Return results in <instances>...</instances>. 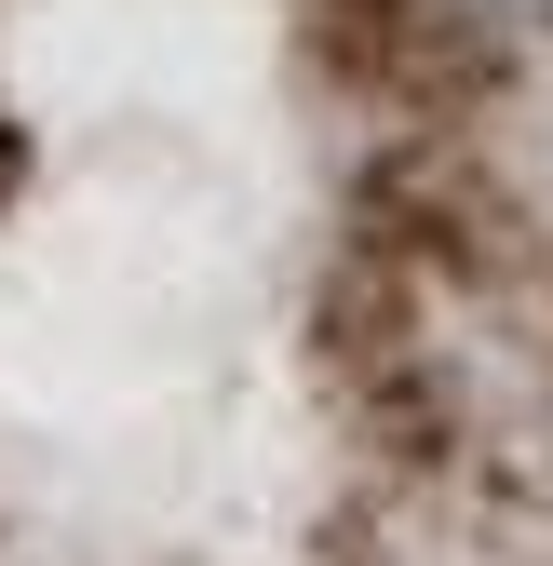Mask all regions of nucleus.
Returning <instances> with one entry per match:
<instances>
[{"label":"nucleus","mask_w":553,"mask_h":566,"mask_svg":"<svg viewBox=\"0 0 553 566\" xmlns=\"http://www.w3.org/2000/svg\"><path fill=\"white\" fill-rule=\"evenodd\" d=\"M0 566H553V0H0Z\"/></svg>","instance_id":"obj_1"}]
</instances>
